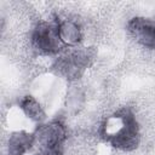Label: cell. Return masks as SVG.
<instances>
[{
  "label": "cell",
  "instance_id": "obj_4",
  "mask_svg": "<svg viewBox=\"0 0 155 155\" xmlns=\"http://www.w3.org/2000/svg\"><path fill=\"white\" fill-rule=\"evenodd\" d=\"M90 54L86 50H71L69 52H63L54 62V70L67 78V79H78L90 63Z\"/></svg>",
  "mask_w": 155,
  "mask_h": 155
},
{
  "label": "cell",
  "instance_id": "obj_6",
  "mask_svg": "<svg viewBox=\"0 0 155 155\" xmlns=\"http://www.w3.org/2000/svg\"><path fill=\"white\" fill-rule=\"evenodd\" d=\"M58 31L64 46H75L81 41L82 30L80 24L74 19H59Z\"/></svg>",
  "mask_w": 155,
  "mask_h": 155
},
{
  "label": "cell",
  "instance_id": "obj_2",
  "mask_svg": "<svg viewBox=\"0 0 155 155\" xmlns=\"http://www.w3.org/2000/svg\"><path fill=\"white\" fill-rule=\"evenodd\" d=\"M65 140L67 127L62 121L41 124L34 132L33 148L38 149L34 155H63Z\"/></svg>",
  "mask_w": 155,
  "mask_h": 155
},
{
  "label": "cell",
  "instance_id": "obj_1",
  "mask_svg": "<svg viewBox=\"0 0 155 155\" xmlns=\"http://www.w3.org/2000/svg\"><path fill=\"white\" fill-rule=\"evenodd\" d=\"M101 136L115 149L134 150L140 139L139 126L131 109L124 108L108 116L101 125Z\"/></svg>",
  "mask_w": 155,
  "mask_h": 155
},
{
  "label": "cell",
  "instance_id": "obj_3",
  "mask_svg": "<svg viewBox=\"0 0 155 155\" xmlns=\"http://www.w3.org/2000/svg\"><path fill=\"white\" fill-rule=\"evenodd\" d=\"M31 46L42 54H58L64 50L58 31V18L39 22L30 35Z\"/></svg>",
  "mask_w": 155,
  "mask_h": 155
},
{
  "label": "cell",
  "instance_id": "obj_5",
  "mask_svg": "<svg viewBox=\"0 0 155 155\" xmlns=\"http://www.w3.org/2000/svg\"><path fill=\"white\" fill-rule=\"evenodd\" d=\"M127 28L138 44L147 48L155 50V19L134 17L127 23Z\"/></svg>",
  "mask_w": 155,
  "mask_h": 155
},
{
  "label": "cell",
  "instance_id": "obj_7",
  "mask_svg": "<svg viewBox=\"0 0 155 155\" xmlns=\"http://www.w3.org/2000/svg\"><path fill=\"white\" fill-rule=\"evenodd\" d=\"M34 147V133L24 131L15 132L8 139V154L10 155H24Z\"/></svg>",
  "mask_w": 155,
  "mask_h": 155
},
{
  "label": "cell",
  "instance_id": "obj_8",
  "mask_svg": "<svg viewBox=\"0 0 155 155\" xmlns=\"http://www.w3.org/2000/svg\"><path fill=\"white\" fill-rule=\"evenodd\" d=\"M19 109L31 121H35V122H39L40 124L45 119V111H44L42 107L31 96H25V97H23L21 99V102H19Z\"/></svg>",
  "mask_w": 155,
  "mask_h": 155
}]
</instances>
